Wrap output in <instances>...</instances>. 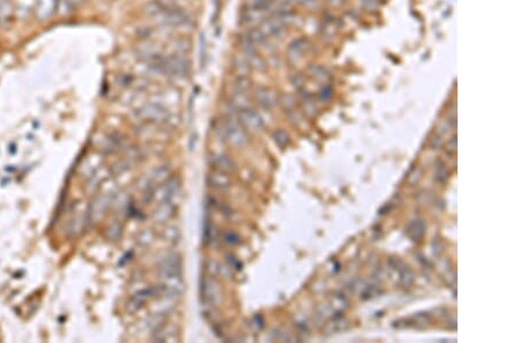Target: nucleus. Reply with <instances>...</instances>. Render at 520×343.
<instances>
[{"mask_svg":"<svg viewBox=\"0 0 520 343\" xmlns=\"http://www.w3.org/2000/svg\"><path fill=\"white\" fill-rule=\"evenodd\" d=\"M207 181L213 188L218 191H226L231 186V178L229 173L218 170V169H214L208 173Z\"/></svg>","mask_w":520,"mask_h":343,"instance_id":"nucleus-7","label":"nucleus"},{"mask_svg":"<svg viewBox=\"0 0 520 343\" xmlns=\"http://www.w3.org/2000/svg\"><path fill=\"white\" fill-rule=\"evenodd\" d=\"M158 274L162 279L182 275V261L176 255H170L158 264Z\"/></svg>","mask_w":520,"mask_h":343,"instance_id":"nucleus-6","label":"nucleus"},{"mask_svg":"<svg viewBox=\"0 0 520 343\" xmlns=\"http://www.w3.org/2000/svg\"><path fill=\"white\" fill-rule=\"evenodd\" d=\"M223 243L227 244V245L229 246H235L237 245V244L239 243V237L238 235H237L236 233H234L232 230H228L226 231V233L223 234Z\"/></svg>","mask_w":520,"mask_h":343,"instance_id":"nucleus-23","label":"nucleus"},{"mask_svg":"<svg viewBox=\"0 0 520 343\" xmlns=\"http://www.w3.org/2000/svg\"><path fill=\"white\" fill-rule=\"evenodd\" d=\"M274 141L281 148H284L289 141V136L285 131H277L274 133Z\"/></svg>","mask_w":520,"mask_h":343,"instance_id":"nucleus-25","label":"nucleus"},{"mask_svg":"<svg viewBox=\"0 0 520 343\" xmlns=\"http://www.w3.org/2000/svg\"><path fill=\"white\" fill-rule=\"evenodd\" d=\"M138 117L146 122L157 123L168 118V111L157 104H147L138 110Z\"/></svg>","mask_w":520,"mask_h":343,"instance_id":"nucleus-5","label":"nucleus"},{"mask_svg":"<svg viewBox=\"0 0 520 343\" xmlns=\"http://www.w3.org/2000/svg\"><path fill=\"white\" fill-rule=\"evenodd\" d=\"M175 215V206L170 202L165 201L154 210L153 220L157 223H165L170 220Z\"/></svg>","mask_w":520,"mask_h":343,"instance_id":"nucleus-11","label":"nucleus"},{"mask_svg":"<svg viewBox=\"0 0 520 343\" xmlns=\"http://www.w3.org/2000/svg\"><path fill=\"white\" fill-rule=\"evenodd\" d=\"M212 164L214 165V169L224 171V172H232L235 170V163L229 156L220 154L214 155L212 158Z\"/></svg>","mask_w":520,"mask_h":343,"instance_id":"nucleus-15","label":"nucleus"},{"mask_svg":"<svg viewBox=\"0 0 520 343\" xmlns=\"http://www.w3.org/2000/svg\"><path fill=\"white\" fill-rule=\"evenodd\" d=\"M348 328H349V321L345 319L342 316L337 315V316L330 318V319L325 322V326H324V328H323V330H324L325 334H329V335H331V334H338V333L345 332V330H347Z\"/></svg>","mask_w":520,"mask_h":343,"instance_id":"nucleus-8","label":"nucleus"},{"mask_svg":"<svg viewBox=\"0 0 520 343\" xmlns=\"http://www.w3.org/2000/svg\"><path fill=\"white\" fill-rule=\"evenodd\" d=\"M255 97L258 104L265 109H271L277 103L276 94L268 88H258L255 93Z\"/></svg>","mask_w":520,"mask_h":343,"instance_id":"nucleus-9","label":"nucleus"},{"mask_svg":"<svg viewBox=\"0 0 520 343\" xmlns=\"http://www.w3.org/2000/svg\"><path fill=\"white\" fill-rule=\"evenodd\" d=\"M57 7V0H36V16L39 20H47L53 14Z\"/></svg>","mask_w":520,"mask_h":343,"instance_id":"nucleus-13","label":"nucleus"},{"mask_svg":"<svg viewBox=\"0 0 520 343\" xmlns=\"http://www.w3.org/2000/svg\"><path fill=\"white\" fill-rule=\"evenodd\" d=\"M162 237L170 244H177L181 239V230L176 225H167L162 231Z\"/></svg>","mask_w":520,"mask_h":343,"instance_id":"nucleus-18","label":"nucleus"},{"mask_svg":"<svg viewBox=\"0 0 520 343\" xmlns=\"http://www.w3.org/2000/svg\"><path fill=\"white\" fill-rule=\"evenodd\" d=\"M153 239H154L153 231H151V230H143L142 233L139 235L138 242L140 243L141 245L147 246V245H149L151 242H153Z\"/></svg>","mask_w":520,"mask_h":343,"instance_id":"nucleus-24","label":"nucleus"},{"mask_svg":"<svg viewBox=\"0 0 520 343\" xmlns=\"http://www.w3.org/2000/svg\"><path fill=\"white\" fill-rule=\"evenodd\" d=\"M167 188H168V202L173 204L174 206L177 204L181 199L182 196V184L181 180L177 177H171V178L166 181Z\"/></svg>","mask_w":520,"mask_h":343,"instance_id":"nucleus-12","label":"nucleus"},{"mask_svg":"<svg viewBox=\"0 0 520 343\" xmlns=\"http://www.w3.org/2000/svg\"><path fill=\"white\" fill-rule=\"evenodd\" d=\"M282 104H284L285 109L287 110H290L293 109V107L295 106V100L293 96H290V95H285V96H282Z\"/></svg>","mask_w":520,"mask_h":343,"instance_id":"nucleus-26","label":"nucleus"},{"mask_svg":"<svg viewBox=\"0 0 520 343\" xmlns=\"http://www.w3.org/2000/svg\"><path fill=\"white\" fill-rule=\"evenodd\" d=\"M227 262H228V266L231 268V270H239V260L235 258L234 255L229 254L227 255Z\"/></svg>","mask_w":520,"mask_h":343,"instance_id":"nucleus-28","label":"nucleus"},{"mask_svg":"<svg viewBox=\"0 0 520 343\" xmlns=\"http://www.w3.org/2000/svg\"><path fill=\"white\" fill-rule=\"evenodd\" d=\"M331 92H332V90H331V88H330L329 86L324 87V88L321 90V93H319V97H321V100L322 101H327V100H329V98L331 97V95H332Z\"/></svg>","mask_w":520,"mask_h":343,"instance_id":"nucleus-29","label":"nucleus"},{"mask_svg":"<svg viewBox=\"0 0 520 343\" xmlns=\"http://www.w3.org/2000/svg\"><path fill=\"white\" fill-rule=\"evenodd\" d=\"M425 233V224L422 220H414L409 223L406 228V235L413 242H419L422 239Z\"/></svg>","mask_w":520,"mask_h":343,"instance_id":"nucleus-14","label":"nucleus"},{"mask_svg":"<svg viewBox=\"0 0 520 343\" xmlns=\"http://www.w3.org/2000/svg\"><path fill=\"white\" fill-rule=\"evenodd\" d=\"M235 71L239 74V77H245V74L250 69V65L245 58H236L234 59Z\"/></svg>","mask_w":520,"mask_h":343,"instance_id":"nucleus-21","label":"nucleus"},{"mask_svg":"<svg viewBox=\"0 0 520 343\" xmlns=\"http://www.w3.org/2000/svg\"><path fill=\"white\" fill-rule=\"evenodd\" d=\"M238 122L244 129L250 130L252 132H257L263 130L264 121L260 117L259 113L256 112L255 110L249 109V107H243L239 109L238 112Z\"/></svg>","mask_w":520,"mask_h":343,"instance_id":"nucleus-4","label":"nucleus"},{"mask_svg":"<svg viewBox=\"0 0 520 343\" xmlns=\"http://www.w3.org/2000/svg\"><path fill=\"white\" fill-rule=\"evenodd\" d=\"M147 14L155 21L167 27L178 28L186 26L190 22L187 15L182 10L162 2L149 3L147 5Z\"/></svg>","mask_w":520,"mask_h":343,"instance_id":"nucleus-1","label":"nucleus"},{"mask_svg":"<svg viewBox=\"0 0 520 343\" xmlns=\"http://www.w3.org/2000/svg\"><path fill=\"white\" fill-rule=\"evenodd\" d=\"M308 49V42L305 40H297L294 43L290 44L288 55L290 59L297 60L303 57Z\"/></svg>","mask_w":520,"mask_h":343,"instance_id":"nucleus-16","label":"nucleus"},{"mask_svg":"<svg viewBox=\"0 0 520 343\" xmlns=\"http://www.w3.org/2000/svg\"><path fill=\"white\" fill-rule=\"evenodd\" d=\"M151 296H154V289H145V290L137 292L136 295L131 297L128 309L131 312L137 311V310L141 309L143 305L147 303V300H148Z\"/></svg>","mask_w":520,"mask_h":343,"instance_id":"nucleus-10","label":"nucleus"},{"mask_svg":"<svg viewBox=\"0 0 520 343\" xmlns=\"http://www.w3.org/2000/svg\"><path fill=\"white\" fill-rule=\"evenodd\" d=\"M446 177H448V172H446V169L444 165L443 164L438 165L437 170H436V178L439 181H444L446 179Z\"/></svg>","mask_w":520,"mask_h":343,"instance_id":"nucleus-27","label":"nucleus"},{"mask_svg":"<svg viewBox=\"0 0 520 343\" xmlns=\"http://www.w3.org/2000/svg\"><path fill=\"white\" fill-rule=\"evenodd\" d=\"M220 133L224 141L235 148L244 147L249 142V135L238 121L234 118H226L221 123Z\"/></svg>","mask_w":520,"mask_h":343,"instance_id":"nucleus-2","label":"nucleus"},{"mask_svg":"<svg viewBox=\"0 0 520 343\" xmlns=\"http://www.w3.org/2000/svg\"><path fill=\"white\" fill-rule=\"evenodd\" d=\"M310 73L316 78V79L321 81H327L330 79V74L326 71L324 67H321V66H311L310 67Z\"/></svg>","mask_w":520,"mask_h":343,"instance_id":"nucleus-22","label":"nucleus"},{"mask_svg":"<svg viewBox=\"0 0 520 343\" xmlns=\"http://www.w3.org/2000/svg\"><path fill=\"white\" fill-rule=\"evenodd\" d=\"M200 296H202L203 304L210 308H214L221 300L222 291H221L219 282L213 275H206L202 279V282H200Z\"/></svg>","mask_w":520,"mask_h":343,"instance_id":"nucleus-3","label":"nucleus"},{"mask_svg":"<svg viewBox=\"0 0 520 343\" xmlns=\"http://www.w3.org/2000/svg\"><path fill=\"white\" fill-rule=\"evenodd\" d=\"M169 175V168L168 167H162L158 168L154 172H151L148 176V180L151 184H159L162 183L163 180L167 179V176Z\"/></svg>","mask_w":520,"mask_h":343,"instance_id":"nucleus-20","label":"nucleus"},{"mask_svg":"<svg viewBox=\"0 0 520 343\" xmlns=\"http://www.w3.org/2000/svg\"><path fill=\"white\" fill-rule=\"evenodd\" d=\"M12 14H13V7H12L11 2L4 0V2L0 3V24L10 22Z\"/></svg>","mask_w":520,"mask_h":343,"instance_id":"nucleus-19","label":"nucleus"},{"mask_svg":"<svg viewBox=\"0 0 520 343\" xmlns=\"http://www.w3.org/2000/svg\"><path fill=\"white\" fill-rule=\"evenodd\" d=\"M176 337V328L173 326H163L157 332L155 333L154 340L157 342H167V341H173Z\"/></svg>","mask_w":520,"mask_h":343,"instance_id":"nucleus-17","label":"nucleus"}]
</instances>
